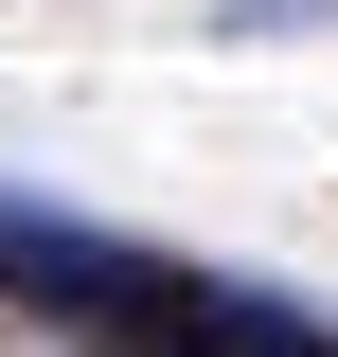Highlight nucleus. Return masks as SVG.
Wrapping results in <instances>:
<instances>
[{
	"label": "nucleus",
	"mask_w": 338,
	"mask_h": 357,
	"mask_svg": "<svg viewBox=\"0 0 338 357\" xmlns=\"http://www.w3.org/2000/svg\"><path fill=\"white\" fill-rule=\"evenodd\" d=\"M0 286L107 357H338L321 304L196 268V250H143V232H89V215H36V197H0Z\"/></svg>",
	"instance_id": "1"
},
{
	"label": "nucleus",
	"mask_w": 338,
	"mask_h": 357,
	"mask_svg": "<svg viewBox=\"0 0 338 357\" xmlns=\"http://www.w3.org/2000/svg\"><path fill=\"white\" fill-rule=\"evenodd\" d=\"M338 0H214V36H321Z\"/></svg>",
	"instance_id": "2"
}]
</instances>
